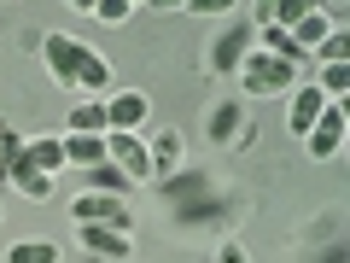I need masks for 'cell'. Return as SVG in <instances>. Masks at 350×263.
Masks as SVG:
<instances>
[{
    "label": "cell",
    "instance_id": "cell-27",
    "mask_svg": "<svg viewBox=\"0 0 350 263\" xmlns=\"http://www.w3.org/2000/svg\"><path fill=\"white\" fill-rule=\"evenodd\" d=\"M70 6H76V12H94V0H70Z\"/></svg>",
    "mask_w": 350,
    "mask_h": 263
},
{
    "label": "cell",
    "instance_id": "cell-16",
    "mask_svg": "<svg viewBox=\"0 0 350 263\" xmlns=\"http://www.w3.org/2000/svg\"><path fill=\"white\" fill-rule=\"evenodd\" d=\"M70 135H105V100H76L70 105Z\"/></svg>",
    "mask_w": 350,
    "mask_h": 263
},
{
    "label": "cell",
    "instance_id": "cell-17",
    "mask_svg": "<svg viewBox=\"0 0 350 263\" xmlns=\"http://www.w3.org/2000/svg\"><path fill=\"white\" fill-rule=\"evenodd\" d=\"M310 59H321V64H350V29H345V24H333L321 41H315Z\"/></svg>",
    "mask_w": 350,
    "mask_h": 263
},
{
    "label": "cell",
    "instance_id": "cell-13",
    "mask_svg": "<svg viewBox=\"0 0 350 263\" xmlns=\"http://www.w3.org/2000/svg\"><path fill=\"white\" fill-rule=\"evenodd\" d=\"M18 158H24L29 170L53 175V170H64V140H59V135H36V140L24 147V152H18Z\"/></svg>",
    "mask_w": 350,
    "mask_h": 263
},
{
    "label": "cell",
    "instance_id": "cell-19",
    "mask_svg": "<svg viewBox=\"0 0 350 263\" xmlns=\"http://www.w3.org/2000/svg\"><path fill=\"white\" fill-rule=\"evenodd\" d=\"M6 263H59V246H53V240H18V246L6 251Z\"/></svg>",
    "mask_w": 350,
    "mask_h": 263
},
{
    "label": "cell",
    "instance_id": "cell-10",
    "mask_svg": "<svg viewBox=\"0 0 350 263\" xmlns=\"http://www.w3.org/2000/svg\"><path fill=\"white\" fill-rule=\"evenodd\" d=\"M251 47H262V53H275V59H286V64H304V71H310V53H304L298 41H292V29H280V24H257Z\"/></svg>",
    "mask_w": 350,
    "mask_h": 263
},
{
    "label": "cell",
    "instance_id": "cell-1",
    "mask_svg": "<svg viewBox=\"0 0 350 263\" xmlns=\"http://www.w3.org/2000/svg\"><path fill=\"white\" fill-rule=\"evenodd\" d=\"M239 82H245V94H286L292 88V76H298V64H286V59H275V53H262V47H251L245 59H239Z\"/></svg>",
    "mask_w": 350,
    "mask_h": 263
},
{
    "label": "cell",
    "instance_id": "cell-5",
    "mask_svg": "<svg viewBox=\"0 0 350 263\" xmlns=\"http://www.w3.org/2000/svg\"><path fill=\"white\" fill-rule=\"evenodd\" d=\"M338 147H345V100H327L321 117L310 123V135H304V152L310 158H333Z\"/></svg>",
    "mask_w": 350,
    "mask_h": 263
},
{
    "label": "cell",
    "instance_id": "cell-15",
    "mask_svg": "<svg viewBox=\"0 0 350 263\" xmlns=\"http://www.w3.org/2000/svg\"><path fill=\"white\" fill-rule=\"evenodd\" d=\"M12 188L24 193V199H47V193H53V175L29 170V164H24V158H18V152H12Z\"/></svg>",
    "mask_w": 350,
    "mask_h": 263
},
{
    "label": "cell",
    "instance_id": "cell-23",
    "mask_svg": "<svg viewBox=\"0 0 350 263\" xmlns=\"http://www.w3.org/2000/svg\"><path fill=\"white\" fill-rule=\"evenodd\" d=\"M187 12H193V18H211V12L228 18V12H239V0H187Z\"/></svg>",
    "mask_w": 350,
    "mask_h": 263
},
{
    "label": "cell",
    "instance_id": "cell-29",
    "mask_svg": "<svg viewBox=\"0 0 350 263\" xmlns=\"http://www.w3.org/2000/svg\"><path fill=\"white\" fill-rule=\"evenodd\" d=\"M129 6H146V0H129Z\"/></svg>",
    "mask_w": 350,
    "mask_h": 263
},
{
    "label": "cell",
    "instance_id": "cell-22",
    "mask_svg": "<svg viewBox=\"0 0 350 263\" xmlns=\"http://www.w3.org/2000/svg\"><path fill=\"white\" fill-rule=\"evenodd\" d=\"M129 12H135L129 0H94V18H100V24H123Z\"/></svg>",
    "mask_w": 350,
    "mask_h": 263
},
{
    "label": "cell",
    "instance_id": "cell-24",
    "mask_svg": "<svg viewBox=\"0 0 350 263\" xmlns=\"http://www.w3.org/2000/svg\"><path fill=\"white\" fill-rule=\"evenodd\" d=\"M315 12H321V18H333V24H345V12H350V0H315Z\"/></svg>",
    "mask_w": 350,
    "mask_h": 263
},
{
    "label": "cell",
    "instance_id": "cell-11",
    "mask_svg": "<svg viewBox=\"0 0 350 263\" xmlns=\"http://www.w3.org/2000/svg\"><path fill=\"white\" fill-rule=\"evenodd\" d=\"M321 105H327V94H321V88H315V82H304L298 88V94H292V112H286V129H292V135H310V123H315V117H321Z\"/></svg>",
    "mask_w": 350,
    "mask_h": 263
},
{
    "label": "cell",
    "instance_id": "cell-8",
    "mask_svg": "<svg viewBox=\"0 0 350 263\" xmlns=\"http://www.w3.org/2000/svg\"><path fill=\"white\" fill-rule=\"evenodd\" d=\"M146 117H152V105H146V94H135V88H117L111 100H105V129H123V135H135Z\"/></svg>",
    "mask_w": 350,
    "mask_h": 263
},
{
    "label": "cell",
    "instance_id": "cell-21",
    "mask_svg": "<svg viewBox=\"0 0 350 263\" xmlns=\"http://www.w3.org/2000/svg\"><path fill=\"white\" fill-rule=\"evenodd\" d=\"M315 88H321L327 100H345V94H350V64H321Z\"/></svg>",
    "mask_w": 350,
    "mask_h": 263
},
{
    "label": "cell",
    "instance_id": "cell-12",
    "mask_svg": "<svg viewBox=\"0 0 350 263\" xmlns=\"http://www.w3.org/2000/svg\"><path fill=\"white\" fill-rule=\"evenodd\" d=\"M239 123H245V105H239V100H216L211 117H204V135H211V140H234V135H245Z\"/></svg>",
    "mask_w": 350,
    "mask_h": 263
},
{
    "label": "cell",
    "instance_id": "cell-20",
    "mask_svg": "<svg viewBox=\"0 0 350 263\" xmlns=\"http://www.w3.org/2000/svg\"><path fill=\"white\" fill-rule=\"evenodd\" d=\"M327 29H333V18H321V12H304L298 24H292V41H298L304 53H315V41H321Z\"/></svg>",
    "mask_w": 350,
    "mask_h": 263
},
{
    "label": "cell",
    "instance_id": "cell-4",
    "mask_svg": "<svg viewBox=\"0 0 350 263\" xmlns=\"http://www.w3.org/2000/svg\"><path fill=\"white\" fill-rule=\"evenodd\" d=\"M70 216L76 223H111V228H129V205L123 193H100V188H82L70 199Z\"/></svg>",
    "mask_w": 350,
    "mask_h": 263
},
{
    "label": "cell",
    "instance_id": "cell-26",
    "mask_svg": "<svg viewBox=\"0 0 350 263\" xmlns=\"http://www.w3.org/2000/svg\"><path fill=\"white\" fill-rule=\"evenodd\" d=\"M146 6H158V12H187V0H146Z\"/></svg>",
    "mask_w": 350,
    "mask_h": 263
},
{
    "label": "cell",
    "instance_id": "cell-3",
    "mask_svg": "<svg viewBox=\"0 0 350 263\" xmlns=\"http://www.w3.org/2000/svg\"><path fill=\"white\" fill-rule=\"evenodd\" d=\"M105 158L129 175V181H152V164H146V140L140 135H123V129H105Z\"/></svg>",
    "mask_w": 350,
    "mask_h": 263
},
{
    "label": "cell",
    "instance_id": "cell-25",
    "mask_svg": "<svg viewBox=\"0 0 350 263\" xmlns=\"http://www.w3.org/2000/svg\"><path fill=\"white\" fill-rule=\"evenodd\" d=\"M216 263H245V251H239V246H234V240H228V246H222V251H216Z\"/></svg>",
    "mask_w": 350,
    "mask_h": 263
},
{
    "label": "cell",
    "instance_id": "cell-18",
    "mask_svg": "<svg viewBox=\"0 0 350 263\" xmlns=\"http://www.w3.org/2000/svg\"><path fill=\"white\" fill-rule=\"evenodd\" d=\"M82 188H100V193H129L135 181H129V175L117 170L111 158H105V164H94V170H82Z\"/></svg>",
    "mask_w": 350,
    "mask_h": 263
},
{
    "label": "cell",
    "instance_id": "cell-2",
    "mask_svg": "<svg viewBox=\"0 0 350 263\" xmlns=\"http://www.w3.org/2000/svg\"><path fill=\"white\" fill-rule=\"evenodd\" d=\"M41 53H47V71L59 88H76V76H82V59H88V41L64 36V29H47L41 36Z\"/></svg>",
    "mask_w": 350,
    "mask_h": 263
},
{
    "label": "cell",
    "instance_id": "cell-9",
    "mask_svg": "<svg viewBox=\"0 0 350 263\" xmlns=\"http://www.w3.org/2000/svg\"><path fill=\"white\" fill-rule=\"evenodd\" d=\"M146 164H152V181H170V175L181 170V135H175V129H158V135L146 140Z\"/></svg>",
    "mask_w": 350,
    "mask_h": 263
},
{
    "label": "cell",
    "instance_id": "cell-7",
    "mask_svg": "<svg viewBox=\"0 0 350 263\" xmlns=\"http://www.w3.org/2000/svg\"><path fill=\"white\" fill-rule=\"evenodd\" d=\"M251 36H257L251 24H228L222 36L211 41V76H234V71H239V59L251 53Z\"/></svg>",
    "mask_w": 350,
    "mask_h": 263
},
{
    "label": "cell",
    "instance_id": "cell-14",
    "mask_svg": "<svg viewBox=\"0 0 350 263\" xmlns=\"http://www.w3.org/2000/svg\"><path fill=\"white\" fill-rule=\"evenodd\" d=\"M59 140H64V164H76V170L105 164V135H59Z\"/></svg>",
    "mask_w": 350,
    "mask_h": 263
},
{
    "label": "cell",
    "instance_id": "cell-28",
    "mask_svg": "<svg viewBox=\"0 0 350 263\" xmlns=\"http://www.w3.org/2000/svg\"><path fill=\"white\" fill-rule=\"evenodd\" d=\"M6 152H12V135H0V158H6Z\"/></svg>",
    "mask_w": 350,
    "mask_h": 263
},
{
    "label": "cell",
    "instance_id": "cell-6",
    "mask_svg": "<svg viewBox=\"0 0 350 263\" xmlns=\"http://www.w3.org/2000/svg\"><path fill=\"white\" fill-rule=\"evenodd\" d=\"M76 240H82L88 258H111V263H123L129 251H135V240H129L123 228H111V223H76Z\"/></svg>",
    "mask_w": 350,
    "mask_h": 263
}]
</instances>
